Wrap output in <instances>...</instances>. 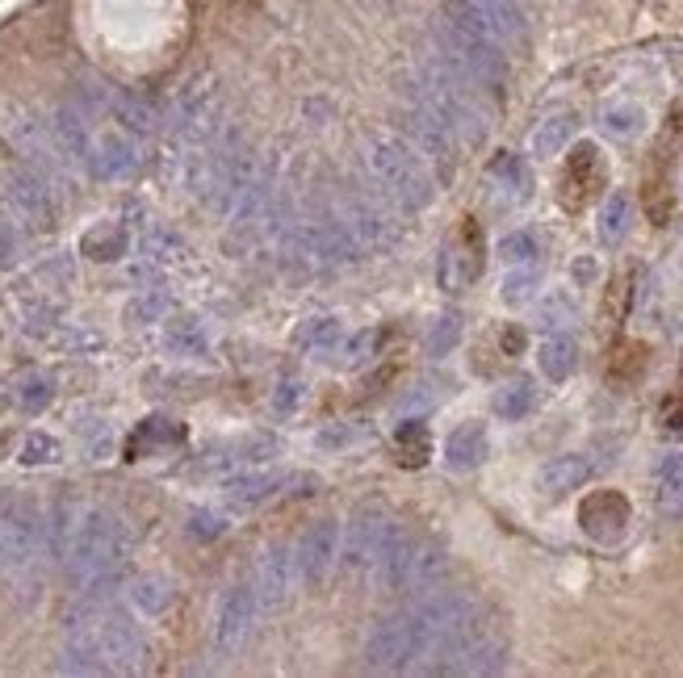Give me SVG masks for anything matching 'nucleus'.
<instances>
[{
    "label": "nucleus",
    "instance_id": "nucleus-29",
    "mask_svg": "<svg viewBox=\"0 0 683 678\" xmlns=\"http://www.w3.org/2000/svg\"><path fill=\"white\" fill-rule=\"evenodd\" d=\"M110 110L118 117V126L135 139H147L160 130V114L151 101H143L139 93H110Z\"/></svg>",
    "mask_w": 683,
    "mask_h": 678
},
{
    "label": "nucleus",
    "instance_id": "nucleus-47",
    "mask_svg": "<svg viewBox=\"0 0 683 678\" xmlns=\"http://www.w3.org/2000/svg\"><path fill=\"white\" fill-rule=\"evenodd\" d=\"M361 436H365V427H356V423H331V427H323L315 436V445L323 448V452H340V448H349Z\"/></svg>",
    "mask_w": 683,
    "mask_h": 678
},
{
    "label": "nucleus",
    "instance_id": "nucleus-41",
    "mask_svg": "<svg viewBox=\"0 0 683 678\" xmlns=\"http://www.w3.org/2000/svg\"><path fill=\"white\" fill-rule=\"evenodd\" d=\"M143 256L151 260V264H172V260H181L185 256V243L177 239L172 231H164V227H156V231H147L143 234Z\"/></svg>",
    "mask_w": 683,
    "mask_h": 678
},
{
    "label": "nucleus",
    "instance_id": "nucleus-3",
    "mask_svg": "<svg viewBox=\"0 0 683 678\" xmlns=\"http://www.w3.org/2000/svg\"><path fill=\"white\" fill-rule=\"evenodd\" d=\"M448 570L445 549L436 540H420L407 537V532H395V540L382 549V558L374 562L369 578H374L377 590H395V595H424L432 586H441Z\"/></svg>",
    "mask_w": 683,
    "mask_h": 678
},
{
    "label": "nucleus",
    "instance_id": "nucleus-50",
    "mask_svg": "<svg viewBox=\"0 0 683 678\" xmlns=\"http://www.w3.org/2000/svg\"><path fill=\"white\" fill-rule=\"evenodd\" d=\"M227 528V519L223 515H214V512H193L189 515V532L197 540H210V537H218Z\"/></svg>",
    "mask_w": 683,
    "mask_h": 678
},
{
    "label": "nucleus",
    "instance_id": "nucleus-48",
    "mask_svg": "<svg viewBox=\"0 0 683 678\" xmlns=\"http://www.w3.org/2000/svg\"><path fill=\"white\" fill-rule=\"evenodd\" d=\"M80 440H84L89 461H101V457L110 452V445H114V432H110L101 420H89V423H80Z\"/></svg>",
    "mask_w": 683,
    "mask_h": 678
},
{
    "label": "nucleus",
    "instance_id": "nucleus-45",
    "mask_svg": "<svg viewBox=\"0 0 683 678\" xmlns=\"http://www.w3.org/2000/svg\"><path fill=\"white\" fill-rule=\"evenodd\" d=\"M537 256H542V248L528 231H512L499 239V260L503 264H537Z\"/></svg>",
    "mask_w": 683,
    "mask_h": 678
},
{
    "label": "nucleus",
    "instance_id": "nucleus-25",
    "mask_svg": "<svg viewBox=\"0 0 683 678\" xmlns=\"http://www.w3.org/2000/svg\"><path fill=\"white\" fill-rule=\"evenodd\" d=\"M164 348L181 360H202L210 352V335H206V323L193 319V314H177L164 323Z\"/></svg>",
    "mask_w": 683,
    "mask_h": 678
},
{
    "label": "nucleus",
    "instance_id": "nucleus-35",
    "mask_svg": "<svg viewBox=\"0 0 683 678\" xmlns=\"http://www.w3.org/2000/svg\"><path fill=\"white\" fill-rule=\"evenodd\" d=\"M600 126H604V135H613V139H637V135L646 130V114H641V105H634V101H613V105L600 114Z\"/></svg>",
    "mask_w": 683,
    "mask_h": 678
},
{
    "label": "nucleus",
    "instance_id": "nucleus-12",
    "mask_svg": "<svg viewBox=\"0 0 683 678\" xmlns=\"http://www.w3.org/2000/svg\"><path fill=\"white\" fill-rule=\"evenodd\" d=\"M402 139L411 142L420 156L428 160V168L436 164L441 176H448V168L457 160V135L448 130L441 117L424 110V105H407V117H402Z\"/></svg>",
    "mask_w": 683,
    "mask_h": 678
},
{
    "label": "nucleus",
    "instance_id": "nucleus-11",
    "mask_svg": "<svg viewBox=\"0 0 683 678\" xmlns=\"http://www.w3.org/2000/svg\"><path fill=\"white\" fill-rule=\"evenodd\" d=\"M4 202H9L13 218L25 222V227H34V231L55 227V197H50V185L34 168L4 172Z\"/></svg>",
    "mask_w": 683,
    "mask_h": 678
},
{
    "label": "nucleus",
    "instance_id": "nucleus-21",
    "mask_svg": "<svg viewBox=\"0 0 683 678\" xmlns=\"http://www.w3.org/2000/svg\"><path fill=\"white\" fill-rule=\"evenodd\" d=\"M487 457H491V436H487L482 423H462V427L448 432L445 466L453 469V473H470V469H478Z\"/></svg>",
    "mask_w": 683,
    "mask_h": 678
},
{
    "label": "nucleus",
    "instance_id": "nucleus-15",
    "mask_svg": "<svg viewBox=\"0 0 683 678\" xmlns=\"http://www.w3.org/2000/svg\"><path fill=\"white\" fill-rule=\"evenodd\" d=\"M478 273H482V239H478V227L466 222L462 234L441 252V285L448 294H462L470 281H478Z\"/></svg>",
    "mask_w": 683,
    "mask_h": 678
},
{
    "label": "nucleus",
    "instance_id": "nucleus-9",
    "mask_svg": "<svg viewBox=\"0 0 683 678\" xmlns=\"http://www.w3.org/2000/svg\"><path fill=\"white\" fill-rule=\"evenodd\" d=\"M361 662H365V670H374V675H402V670H416V636H411V624H407V616L395 611V616H386V620H377L369 636H365V650H361Z\"/></svg>",
    "mask_w": 683,
    "mask_h": 678
},
{
    "label": "nucleus",
    "instance_id": "nucleus-13",
    "mask_svg": "<svg viewBox=\"0 0 683 678\" xmlns=\"http://www.w3.org/2000/svg\"><path fill=\"white\" fill-rule=\"evenodd\" d=\"M257 586H231L223 599H218V611H214V650L227 657L243 650L248 632L257 624Z\"/></svg>",
    "mask_w": 683,
    "mask_h": 678
},
{
    "label": "nucleus",
    "instance_id": "nucleus-22",
    "mask_svg": "<svg viewBox=\"0 0 683 678\" xmlns=\"http://www.w3.org/2000/svg\"><path fill=\"white\" fill-rule=\"evenodd\" d=\"M47 126L50 135H55V142H59V151L68 156V164H89V156H93V130H89V122H84L80 110L64 105V110H55L47 117Z\"/></svg>",
    "mask_w": 683,
    "mask_h": 678
},
{
    "label": "nucleus",
    "instance_id": "nucleus-40",
    "mask_svg": "<svg viewBox=\"0 0 683 678\" xmlns=\"http://www.w3.org/2000/svg\"><path fill=\"white\" fill-rule=\"evenodd\" d=\"M457 340H462V314H441L432 327H428V335H424V348H428V356H445V352H453L457 348Z\"/></svg>",
    "mask_w": 683,
    "mask_h": 678
},
{
    "label": "nucleus",
    "instance_id": "nucleus-4",
    "mask_svg": "<svg viewBox=\"0 0 683 678\" xmlns=\"http://www.w3.org/2000/svg\"><path fill=\"white\" fill-rule=\"evenodd\" d=\"M168 126L181 142H210L223 126V89H218V76L202 71L193 76L185 89L172 101V114H168Z\"/></svg>",
    "mask_w": 683,
    "mask_h": 678
},
{
    "label": "nucleus",
    "instance_id": "nucleus-51",
    "mask_svg": "<svg viewBox=\"0 0 683 678\" xmlns=\"http://www.w3.org/2000/svg\"><path fill=\"white\" fill-rule=\"evenodd\" d=\"M298 402H303V386H298V381H282L277 394H273V411H277V415L298 411Z\"/></svg>",
    "mask_w": 683,
    "mask_h": 678
},
{
    "label": "nucleus",
    "instance_id": "nucleus-1",
    "mask_svg": "<svg viewBox=\"0 0 683 678\" xmlns=\"http://www.w3.org/2000/svg\"><path fill=\"white\" fill-rule=\"evenodd\" d=\"M122 562H126V528L110 507H84L76 519V532L68 544V578L80 586V595L101 599L118 583Z\"/></svg>",
    "mask_w": 683,
    "mask_h": 678
},
{
    "label": "nucleus",
    "instance_id": "nucleus-34",
    "mask_svg": "<svg viewBox=\"0 0 683 678\" xmlns=\"http://www.w3.org/2000/svg\"><path fill=\"white\" fill-rule=\"evenodd\" d=\"M294 344L303 352H310V356H340V344H344V327L335 323V319H310V323H303V331L294 335Z\"/></svg>",
    "mask_w": 683,
    "mask_h": 678
},
{
    "label": "nucleus",
    "instance_id": "nucleus-2",
    "mask_svg": "<svg viewBox=\"0 0 683 678\" xmlns=\"http://www.w3.org/2000/svg\"><path fill=\"white\" fill-rule=\"evenodd\" d=\"M365 172L377 193L402 214H420L436 197V176L428 160L402 135H374L365 142Z\"/></svg>",
    "mask_w": 683,
    "mask_h": 678
},
{
    "label": "nucleus",
    "instance_id": "nucleus-18",
    "mask_svg": "<svg viewBox=\"0 0 683 678\" xmlns=\"http://www.w3.org/2000/svg\"><path fill=\"white\" fill-rule=\"evenodd\" d=\"M89 172L101 176V181H118V176H130L139 168V147L126 130H105L93 139V156H89Z\"/></svg>",
    "mask_w": 683,
    "mask_h": 678
},
{
    "label": "nucleus",
    "instance_id": "nucleus-23",
    "mask_svg": "<svg viewBox=\"0 0 683 678\" xmlns=\"http://www.w3.org/2000/svg\"><path fill=\"white\" fill-rule=\"evenodd\" d=\"M591 185H604V160H600V151L591 142H583V147H574V156L566 164L562 202L570 210H579L583 206V193H591Z\"/></svg>",
    "mask_w": 683,
    "mask_h": 678
},
{
    "label": "nucleus",
    "instance_id": "nucleus-37",
    "mask_svg": "<svg viewBox=\"0 0 683 678\" xmlns=\"http://www.w3.org/2000/svg\"><path fill=\"white\" fill-rule=\"evenodd\" d=\"M18 406H22L25 415H38V411H47L50 398H55V377L50 374H25L18 381Z\"/></svg>",
    "mask_w": 683,
    "mask_h": 678
},
{
    "label": "nucleus",
    "instance_id": "nucleus-49",
    "mask_svg": "<svg viewBox=\"0 0 683 678\" xmlns=\"http://www.w3.org/2000/svg\"><path fill=\"white\" fill-rule=\"evenodd\" d=\"M18 256H22V234H18V222L0 214V268H9Z\"/></svg>",
    "mask_w": 683,
    "mask_h": 678
},
{
    "label": "nucleus",
    "instance_id": "nucleus-24",
    "mask_svg": "<svg viewBox=\"0 0 683 678\" xmlns=\"http://www.w3.org/2000/svg\"><path fill=\"white\" fill-rule=\"evenodd\" d=\"M76 519H80V507H76L71 494H59V498L50 503V512L43 515V544H47L50 562H64V558H68Z\"/></svg>",
    "mask_w": 683,
    "mask_h": 678
},
{
    "label": "nucleus",
    "instance_id": "nucleus-42",
    "mask_svg": "<svg viewBox=\"0 0 683 678\" xmlns=\"http://www.w3.org/2000/svg\"><path fill=\"white\" fill-rule=\"evenodd\" d=\"M126 252V231L122 227H96L84 234V256L93 260H118Z\"/></svg>",
    "mask_w": 683,
    "mask_h": 678
},
{
    "label": "nucleus",
    "instance_id": "nucleus-30",
    "mask_svg": "<svg viewBox=\"0 0 683 678\" xmlns=\"http://www.w3.org/2000/svg\"><path fill=\"white\" fill-rule=\"evenodd\" d=\"M491 411H496L503 423H520L528 420L533 411H537V386L528 381V377H512V381H503L491 398Z\"/></svg>",
    "mask_w": 683,
    "mask_h": 678
},
{
    "label": "nucleus",
    "instance_id": "nucleus-8",
    "mask_svg": "<svg viewBox=\"0 0 683 678\" xmlns=\"http://www.w3.org/2000/svg\"><path fill=\"white\" fill-rule=\"evenodd\" d=\"M93 641L101 662H105V675H130V670H139L143 657H147V641H143L139 624L130 616H122V611H96Z\"/></svg>",
    "mask_w": 683,
    "mask_h": 678
},
{
    "label": "nucleus",
    "instance_id": "nucleus-38",
    "mask_svg": "<svg viewBox=\"0 0 683 678\" xmlns=\"http://www.w3.org/2000/svg\"><path fill=\"white\" fill-rule=\"evenodd\" d=\"M168 314V294L164 289H143V294H135L130 302H126V319L135 323V327H147V323H160Z\"/></svg>",
    "mask_w": 683,
    "mask_h": 678
},
{
    "label": "nucleus",
    "instance_id": "nucleus-10",
    "mask_svg": "<svg viewBox=\"0 0 683 678\" xmlns=\"http://www.w3.org/2000/svg\"><path fill=\"white\" fill-rule=\"evenodd\" d=\"M4 135L13 139V147L25 156V164L34 168L47 185H59L68 176V156L59 151V142H55L47 122H38V117L30 114H13L4 122Z\"/></svg>",
    "mask_w": 683,
    "mask_h": 678
},
{
    "label": "nucleus",
    "instance_id": "nucleus-20",
    "mask_svg": "<svg viewBox=\"0 0 683 678\" xmlns=\"http://www.w3.org/2000/svg\"><path fill=\"white\" fill-rule=\"evenodd\" d=\"M591 473H595V466H591L583 452H562V457H554V461H545L537 469V491L545 498H562V494L588 486Z\"/></svg>",
    "mask_w": 683,
    "mask_h": 678
},
{
    "label": "nucleus",
    "instance_id": "nucleus-33",
    "mask_svg": "<svg viewBox=\"0 0 683 678\" xmlns=\"http://www.w3.org/2000/svg\"><path fill=\"white\" fill-rule=\"evenodd\" d=\"M126 599H130V608L147 616V620H156V616H164L172 608V583L168 578H156V574H147V578H135L130 590H126Z\"/></svg>",
    "mask_w": 683,
    "mask_h": 678
},
{
    "label": "nucleus",
    "instance_id": "nucleus-43",
    "mask_svg": "<svg viewBox=\"0 0 683 678\" xmlns=\"http://www.w3.org/2000/svg\"><path fill=\"white\" fill-rule=\"evenodd\" d=\"M537 285H542V273L533 264H516V273L503 277V302L520 306L528 302V298H537Z\"/></svg>",
    "mask_w": 683,
    "mask_h": 678
},
{
    "label": "nucleus",
    "instance_id": "nucleus-6",
    "mask_svg": "<svg viewBox=\"0 0 683 678\" xmlns=\"http://www.w3.org/2000/svg\"><path fill=\"white\" fill-rule=\"evenodd\" d=\"M395 532H399V524L382 503H361L349 515V528H344V549H340L344 570L349 574H369L374 562L382 558V549L395 540Z\"/></svg>",
    "mask_w": 683,
    "mask_h": 678
},
{
    "label": "nucleus",
    "instance_id": "nucleus-28",
    "mask_svg": "<svg viewBox=\"0 0 683 678\" xmlns=\"http://www.w3.org/2000/svg\"><path fill=\"white\" fill-rule=\"evenodd\" d=\"M487 181L496 188L503 202H528V188H533V176H528V168L520 156L512 151H499L491 168H487Z\"/></svg>",
    "mask_w": 683,
    "mask_h": 678
},
{
    "label": "nucleus",
    "instance_id": "nucleus-39",
    "mask_svg": "<svg viewBox=\"0 0 683 678\" xmlns=\"http://www.w3.org/2000/svg\"><path fill=\"white\" fill-rule=\"evenodd\" d=\"M574 319H579V306H574L570 294H549V298L537 306V323H542L545 331H562V327H570Z\"/></svg>",
    "mask_w": 683,
    "mask_h": 678
},
{
    "label": "nucleus",
    "instance_id": "nucleus-17",
    "mask_svg": "<svg viewBox=\"0 0 683 678\" xmlns=\"http://www.w3.org/2000/svg\"><path fill=\"white\" fill-rule=\"evenodd\" d=\"M579 524H583V532H588L591 540L613 544V540H621L625 528H629V503L616 491L591 494L588 503H583V512H579Z\"/></svg>",
    "mask_w": 683,
    "mask_h": 678
},
{
    "label": "nucleus",
    "instance_id": "nucleus-27",
    "mask_svg": "<svg viewBox=\"0 0 683 678\" xmlns=\"http://www.w3.org/2000/svg\"><path fill=\"white\" fill-rule=\"evenodd\" d=\"M654 491H659L662 515L683 519V448H671L654 461Z\"/></svg>",
    "mask_w": 683,
    "mask_h": 678
},
{
    "label": "nucleus",
    "instance_id": "nucleus-5",
    "mask_svg": "<svg viewBox=\"0 0 683 678\" xmlns=\"http://www.w3.org/2000/svg\"><path fill=\"white\" fill-rule=\"evenodd\" d=\"M282 248L289 252L294 264L303 268H331V264H349L356 260L361 243L356 234L335 218V222H303V227H289L282 231Z\"/></svg>",
    "mask_w": 683,
    "mask_h": 678
},
{
    "label": "nucleus",
    "instance_id": "nucleus-46",
    "mask_svg": "<svg viewBox=\"0 0 683 678\" xmlns=\"http://www.w3.org/2000/svg\"><path fill=\"white\" fill-rule=\"evenodd\" d=\"M50 461H59V445H55V436H47V432L25 436L22 466H50Z\"/></svg>",
    "mask_w": 683,
    "mask_h": 678
},
{
    "label": "nucleus",
    "instance_id": "nucleus-14",
    "mask_svg": "<svg viewBox=\"0 0 683 678\" xmlns=\"http://www.w3.org/2000/svg\"><path fill=\"white\" fill-rule=\"evenodd\" d=\"M298 558H294V549L289 544H273V549H264V558H260V570H257V604L264 611H277L289 604V595H294V586H298Z\"/></svg>",
    "mask_w": 683,
    "mask_h": 678
},
{
    "label": "nucleus",
    "instance_id": "nucleus-44",
    "mask_svg": "<svg viewBox=\"0 0 683 678\" xmlns=\"http://www.w3.org/2000/svg\"><path fill=\"white\" fill-rule=\"evenodd\" d=\"M428 452H432V440H428L424 423H407L399 432V461L402 466H424Z\"/></svg>",
    "mask_w": 683,
    "mask_h": 678
},
{
    "label": "nucleus",
    "instance_id": "nucleus-26",
    "mask_svg": "<svg viewBox=\"0 0 683 678\" xmlns=\"http://www.w3.org/2000/svg\"><path fill=\"white\" fill-rule=\"evenodd\" d=\"M478 9V18L487 22V30L496 34L499 47H516L524 38V13H520L516 0H470Z\"/></svg>",
    "mask_w": 683,
    "mask_h": 678
},
{
    "label": "nucleus",
    "instance_id": "nucleus-31",
    "mask_svg": "<svg viewBox=\"0 0 683 678\" xmlns=\"http://www.w3.org/2000/svg\"><path fill=\"white\" fill-rule=\"evenodd\" d=\"M537 369H542L549 381H570L574 369H579V344L570 335H549L542 348H537Z\"/></svg>",
    "mask_w": 683,
    "mask_h": 678
},
{
    "label": "nucleus",
    "instance_id": "nucleus-19",
    "mask_svg": "<svg viewBox=\"0 0 683 678\" xmlns=\"http://www.w3.org/2000/svg\"><path fill=\"white\" fill-rule=\"evenodd\" d=\"M298 482V473H231L227 482H223V498L231 503V507H260V503H269L273 494H282V486H294Z\"/></svg>",
    "mask_w": 683,
    "mask_h": 678
},
{
    "label": "nucleus",
    "instance_id": "nucleus-32",
    "mask_svg": "<svg viewBox=\"0 0 683 678\" xmlns=\"http://www.w3.org/2000/svg\"><path fill=\"white\" fill-rule=\"evenodd\" d=\"M574 126H579V117L574 114H549L545 122L533 126V135H528V151H533L537 160H554L566 142H570Z\"/></svg>",
    "mask_w": 683,
    "mask_h": 678
},
{
    "label": "nucleus",
    "instance_id": "nucleus-36",
    "mask_svg": "<svg viewBox=\"0 0 683 678\" xmlns=\"http://www.w3.org/2000/svg\"><path fill=\"white\" fill-rule=\"evenodd\" d=\"M629 234V197L625 193H613L604 206H600V239L616 248L621 239Z\"/></svg>",
    "mask_w": 683,
    "mask_h": 678
},
{
    "label": "nucleus",
    "instance_id": "nucleus-16",
    "mask_svg": "<svg viewBox=\"0 0 683 678\" xmlns=\"http://www.w3.org/2000/svg\"><path fill=\"white\" fill-rule=\"evenodd\" d=\"M294 558H298L303 583H323L331 574V565H335V558H340V528H335V519H319L307 537H303V544L294 549Z\"/></svg>",
    "mask_w": 683,
    "mask_h": 678
},
{
    "label": "nucleus",
    "instance_id": "nucleus-7",
    "mask_svg": "<svg viewBox=\"0 0 683 678\" xmlns=\"http://www.w3.org/2000/svg\"><path fill=\"white\" fill-rule=\"evenodd\" d=\"M43 549V515L30 498H4L0 503V570L22 574L34 565Z\"/></svg>",
    "mask_w": 683,
    "mask_h": 678
}]
</instances>
